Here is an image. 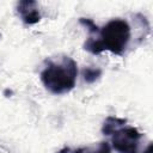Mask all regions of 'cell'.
Returning <instances> with one entry per match:
<instances>
[{
  "instance_id": "cell-1",
  "label": "cell",
  "mask_w": 153,
  "mask_h": 153,
  "mask_svg": "<svg viewBox=\"0 0 153 153\" xmlns=\"http://www.w3.org/2000/svg\"><path fill=\"white\" fill-rule=\"evenodd\" d=\"M90 33V37L84 43L85 50L94 55L108 50L115 55L122 56L128 48L131 29L126 19L115 18L109 20L103 27L97 26Z\"/></svg>"
},
{
  "instance_id": "cell-2",
  "label": "cell",
  "mask_w": 153,
  "mask_h": 153,
  "mask_svg": "<svg viewBox=\"0 0 153 153\" xmlns=\"http://www.w3.org/2000/svg\"><path fill=\"white\" fill-rule=\"evenodd\" d=\"M76 76L78 65L67 55L57 59H47L41 71V80L53 94H65L72 91L75 86Z\"/></svg>"
},
{
  "instance_id": "cell-3",
  "label": "cell",
  "mask_w": 153,
  "mask_h": 153,
  "mask_svg": "<svg viewBox=\"0 0 153 153\" xmlns=\"http://www.w3.org/2000/svg\"><path fill=\"white\" fill-rule=\"evenodd\" d=\"M111 145L118 153H140L139 146L142 139V134L135 128L129 126H122L116 129L111 135Z\"/></svg>"
},
{
  "instance_id": "cell-4",
  "label": "cell",
  "mask_w": 153,
  "mask_h": 153,
  "mask_svg": "<svg viewBox=\"0 0 153 153\" xmlns=\"http://www.w3.org/2000/svg\"><path fill=\"white\" fill-rule=\"evenodd\" d=\"M17 13L26 25H33L41 20L38 4L33 0H22L17 4Z\"/></svg>"
},
{
  "instance_id": "cell-5",
  "label": "cell",
  "mask_w": 153,
  "mask_h": 153,
  "mask_svg": "<svg viewBox=\"0 0 153 153\" xmlns=\"http://www.w3.org/2000/svg\"><path fill=\"white\" fill-rule=\"evenodd\" d=\"M57 153H111V147H110L109 142L102 141L97 146L80 147L76 149H71L68 147H65L63 149L59 151Z\"/></svg>"
},
{
  "instance_id": "cell-6",
  "label": "cell",
  "mask_w": 153,
  "mask_h": 153,
  "mask_svg": "<svg viewBox=\"0 0 153 153\" xmlns=\"http://www.w3.org/2000/svg\"><path fill=\"white\" fill-rule=\"evenodd\" d=\"M127 124V120L124 118H118V117H115V116H108L106 120L104 121L103 123V127H102V133L106 136L111 135L116 129H118L120 127Z\"/></svg>"
},
{
  "instance_id": "cell-7",
  "label": "cell",
  "mask_w": 153,
  "mask_h": 153,
  "mask_svg": "<svg viewBox=\"0 0 153 153\" xmlns=\"http://www.w3.org/2000/svg\"><path fill=\"white\" fill-rule=\"evenodd\" d=\"M102 69L97 67H85L82 69V78L87 84H93L102 76Z\"/></svg>"
}]
</instances>
